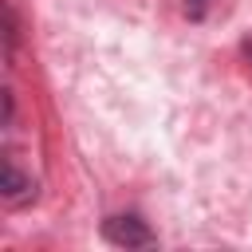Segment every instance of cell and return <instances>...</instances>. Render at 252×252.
I'll list each match as a JSON object with an SVG mask.
<instances>
[{"label":"cell","instance_id":"2","mask_svg":"<svg viewBox=\"0 0 252 252\" xmlns=\"http://www.w3.org/2000/svg\"><path fill=\"white\" fill-rule=\"evenodd\" d=\"M0 189H4V201H12V205H20L24 197H32V193H35L32 177H28V173H20V165H16L12 158L4 161V177H0Z\"/></svg>","mask_w":252,"mask_h":252},{"label":"cell","instance_id":"6","mask_svg":"<svg viewBox=\"0 0 252 252\" xmlns=\"http://www.w3.org/2000/svg\"><path fill=\"white\" fill-rule=\"evenodd\" d=\"M240 55H244V63H248V67H252V35H248V39H244V43H240Z\"/></svg>","mask_w":252,"mask_h":252},{"label":"cell","instance_id":"5","mask_svg":"<svg viewBox=\"0 0 252 252\" xmlns=\"http://www.w3.org/2000/svg\"><path fill=\"white\" fill-rule=\"evenodd\" d=\"M12 122H16V94L4 91V126H12Z\"/></svg>","mask_w":252,"mask_h":252},{"label":"cell","instance_id":"1","mask_svg":"<svg viewBox=\"0 0 252 252\" xmlns=\"http://www.w3.org/2000/svg\"><path fill=\"white\" fill-rule=\"evenodd\" d=\"M102 236L114 244V248H150L154 244V228L134 217V213H118V217H106L102 220Z\"/></svg>","mask_w":252,"mask_h":252},{"label":"cell","instance_id":"3","mask_svg":"<svg viewBox=\"0 0 252 252\" xmlns=\"http://www.w3.org/2000/svg\"><path fill=\"white\" fill-rule=\"evenodd\" d=\"M4 16H8V32H4V47H8V59L16 55V43H20V20H16V4L8 0L4 4Z\"/></svg>","mask_w":252,"mask_h":252},{"label":"cell","instance_id":"4","mask_svg":"<svg viewBox=\"0 0 252 252\" xmlns=\"http://www.w3.org/2000/svg\"><path fill=\"white\" fill-rule=\"evenodd\" d=\"M209 8H213V0H185V16H189L193 24H201V20L209 16Z\"/></svg>","mask_w":252,"mask_h":252}]
</instances>
